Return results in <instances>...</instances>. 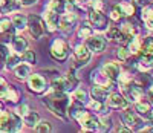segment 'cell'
<instances>
[{
    "instance_id": "obj_1",
    "label": "cell",
    "mask_w": 153,
    "mask_h": 133,
    "mask_svg": "<svg viewBox=\"0 0 153 133\" xmlns=\"http://www.w3.org/2000/svg\"><path fill=\"white\" fill-rule=\"evenodd\" d=\"M43 104L51 110V113L55 115L60 119H68V107L71 103V97L68 92H55V90H46V95L42 98Z\"/></svg>"
},
{
    "instance_id": "obj_2",
    "label": "cell",
    "mask_w": 153,
    "mask_h": 133,
    "mask_svg": "<svg viewBox=\"0 0 153 133\" xmlns=\"http://www.w3.org/2000/svg\"><path fill=\"white\" fill-rule=\"evenodd\" d=\"M23 129V119L16 112L0 110V132H20Z\"/></svg>"
},
{
    "instance_id": "obj_3",
    "label": "cell",
    "mask_w": 153,
    "mask_h": 133,
    "mask_svg": "<svg viewBox=\"0 0 153 133\" xmlns=\"http://www.w3.org/2000/svg\"><path fill=\"white\" fill-rule=\"evenodd\" d=\"M51 57H52L55 61L58 63H63V61H66L69 58V54H71V46L69 43L66 42V40H63V38H55L52 45H51Z\"/></svg>"
},
{
    "instance_id": "obj_4",
    "label": "cell",
    "mask_w": 153,
    "mask_h": 133,
    "mask_svg": "<svg viewBox=\"0 0 153 133\" xmlns=\"http://www.w3.org/2000/svg\"><path fill=\"white\" fill-rule=\"evenodd\" d=\"M26 29H28L29 35H31L34 40H40V38H43V37L46 35V28H45L43 19H42L40 16H35V14L28 16Z\"/></svg>"
},
{
    "instance_id": "obj_5",
    "label": "cell",
    "mask_w": 153,
    "mask_h": 133,
    "mask_svg": "<svg viewBox=\"0 0 153 133\" xmlns=\"http://www.w3.org/2000/svg\"><path fill=\"white\" fill-rule=\"evenodd\" d=\"M26 86H28V90L32 92L35 95H43L45 92L48 90V80L45 75L42 74H31L28 78H26Z\"/></svg>"
},
{
    "instance_id": "obj_6",
    "label": "cell",
    "mask_w": 153,
    "mask_h": 133,
    "mask_svg": "<svg viewBox=\"0 0 153 133\" xmlns=\"http://www.w3.org/2000/svg\"><path fill=\"white\" fill-rule=\"evenodd\" d=\"M89 23L97 32H104L109 26V17L100 9H89Z\"/></svg>"
},
{
    "instance_id": "obj_7",
    "label": "cell",
    "mask_w": 153,
    "mask_h": 133,
    "mask_svg": "<svg viewBox=\"0 0 153 133\" xmlns=\"http://www.w3.org/2000/svg\"><path fill=\"white\" fill-rule=\"evenodd\" d=\"M76 26V16L75 12H66L63 11L58 19V31L65 35H71Z\"/></svg>"
},
{
    "instance_id": "obj_8",
    "label": "cell",
    "mask_w": 153,
    "mask_h": 133,
    "mask_svg": "<svg viewBox=\"0 0 153 133\" xmlns=\"http://www.w3.org/2000/svg\"><path fill=\"white\" fill-rule=\"evenodd\" d=\"M124 112H123V115H121V119H123V124L126 126V127H129L130 129V132H133V130H138L139 127H141L143 124H144V119L139 116L135 110H132V109H129V107H126V109H123Z\"/></svg>"
},
{
    "instance_id": "obj_9",
    "label": "cell",
    "mask_w": 153,
    "mask_h": 133,
    "mask_svg": "<svg viewBox=\"0 0 153 133\" xmlns=\"http://www.w3.org/2000/svg\"><path fill=\"white\" fill-rule=\"evenodd\" d=\"M75 121H78L80 127L86 132H97L98 130V116L89 110H84Z\"/></svg>"
},
{
    "instance_id": "obj_10",
    "label": "cell",
    "mask_w": 153,
    "mask_h": 133,
    "mask_svg": "<svg viewBox=\"0 0 153 133\" xmlns=\"http://www.w3.org/2000/svg\"><path fill=\"white\" fill-rule=\"evenodd\" d=\"M84 42H86L84 45L87 46V49L91 51V54H101V52L106 49V46H107V42H106L104 35L95 34V32L91 37H87Z\"/></svg>"
},
{
    "instance_id": "obj_11",
    "label": "cell",
    "mask_w": 153,
    "mask_h": 133,
    "mask_svg": "<svg viewBox=\"0 0 153 133\" xmlns=\"http://www.w3.org/2000/svg\"><path fill=\"white\" fill-rule=\"evenodd\" d=\"M129 104L130 103L126 100L124 94H121V92H109V95L106 98V106L113 110H123L126 107H129Z\"/></svg>"
},
{
    "instance_id": "obj_12",
    "label": "cell",
    "mask_w": 153,
    "mask_h": 133,
    "mask_svg": "<svg viewBox=\"0 0 153 133\" xmlns=\"http://www.w3.org/2000/svg\"><path fill=\"white\" fill-rule=\"evenodd\" d=\"M74 60H75V68H81V66H86L89 61H91V51L87 49V46L84 43H78L74 48Z\"/></svg>"
},
{
    "instance_id": "obj_13",
    "label": "cell",
    "mask_w": 153,
    "mask_h": 133,
    "mask_svg": "<svg viewBox=\"0 0 153 133\" xmlns=\"http://www.w3.org/2000/svg\"><path fill=\"white\" fill-rule=\"evenodd\" d=\"M42 19H43V23H45V28H46L48 34H54V32L58 31V19H60L58 12L46 8Z\"/></svg>"
},
{
    "instance_id": "obj_14",
    "label": "cell",
    "mask_w": 153,
    "mask_h": 133,
    "mask_svg": "<svg viewBox=\"0 0 153 133\" xmlns=\"http://www.w3.org/2000/svg\"><path fill=\"white\" fill-rule=\"evenodd\" d=\"M100 69L103 71L104 75H106L109 80H112L113 83H117L118 75H120V72L123 71L121 63H118V61H104L103 64H101Z\"/></svg>"
},
{
    "instance_id": "obj_15",
    "label": "cell",
    "mask_w": 153,
    "mask_h": 133,
    "mask_svg": "<svg viewBox=\"0 0 153 133\" xmlns=\"http://www.w3.org/2000/svg\"><path fill=\"white\" fill-rule=\"evenodd\" d=\"M133 104H135V112L143 119H152L153 113H152V101L150 100H147L146 97H141Z\"/></svg>"
},
{
    "instance_id": "obj_16",
    "label": "cell",
    "mask_w": 153,
    "mask_h": 133,
    "mask_svg": "<svg viewBox=\"0 0 153 133\" xmlns=\"http://www.w3.org/2000/svg\"><path fill=\"white\" fill-rule=\"evenodd\" d=\"M123 90H124L126 100L129 101V103H135V101H138L141 97H144V89H143L141 86H138L135 81H132L129 86H126Z\"/></svg>"
},
{
    "instance_id": "obj_17",
    "label": "cell",
    "mask_w": 153,
    "mask_h": 133,
    "mask_svg": "<svg viewBox=\"0 0 153 133\" xmlns=\"http://www.w3.org/2000/svg\"><path fill=\"white\" fill-rule=\"evenodd\" d=\"M9 48H11L12 52H16V54L22 55L23 52L28 49V40L25 38L20 32H16L14 37H12V40H11V43H9Z\"/></svg>"
},
{
    "instance_id": "obj_18",
    "label": "cell",
    "mask_w": 153,
    "mask_h": 133,
    "mask_svg": "<svg viewBox=\"0 0 153 133\" xmlns=\"http://www.w3.org/2000/svg\"><path fill=\"white\" fill-rule=\"evenodd\" d=\"M91 81H92V84H100V86H104V87H107V89H110V87L115 84L112 80H109V78L104 75V72L101 71L100 68L91 72Z\"/></svg>"
},
{
    "instance_id": "obj_19",
    "label": "cell",
    "mask_w": 153,
    "mask_h": 133,
    "mask_svg": "<svg viewBox=\"0 0 153 133\" xmlns=\"http://www.w3.org/2000/svg\"><path fill=\"white\" fill-rule=\"evenodd\" d=\"M12 71H14V77L19 81H26V78L32 74V66L26 61H23V63L20 61Z\"/></svg>"
},
{
    "instance_id": "obj_20",
    "label": "cell",
    "mask_w": 153,
    "mask_h": 133,
    "mask_svg": "<svg viewBox=\"0 0 153 133\" xmlns=\"http://www.w3.org/2000/svg\"><path fill=\"white\" fill-rule=\"evenodd\" d=\"M83 106H84L86 110L92 112L95 115H101V113H104L107 110V106H106L104 101H98V100H94V98H89Z\"/></svg>"
},
{
    "instance_id": "obj_21",
    "label": "cell",
    "mask_w": 153,
    "mask_h": 133,
    "mask_svg": "<svg viewBox=\"0 0 153 133\" xmlns=\"http://www.w3.org/2000/svg\"><path fill=\"white\" fill-rule=\"evenodd\" d=\"M110 89L104 87V86H100V84H92L91 90H89V98H94V100H98V101H104L106 103V98L109 95Z\"/></svg>"
},
{
    "instance_id": "obj_22",
    "label": "cell",
    "mask_w": 153,
    "mask_h": 133,
    "mask_svg": "<svg viewBox=\"0 0 153 133\" xmlns=\"http://www.w3.org/2000/svg\"><path fill=\"white\" fill-rule=\"evenodd\" d=\"M26 22H28V16L23 14V12L17 11L14 16H12L11 19V25L12 28H14L17 32H23L25 29H26Z\"/></svg>"
},
{
    "instance_id": "obj_23",
    "label": "cell",
    "mask_w": 153,
    "mask_h": 133,
    "mask_svg": "<svg viewBox=\"0 0 153 133\" xmlns=\"http://www.w3.org/2000/svg\"><path fill=\"white\" fill-rule=\"evenodd\" d=\"M22 5L19 0H3L2 6H0V14L8 16V14H14V12L20 11Z\"/></svg>"
},
{
    "instance_id": "obj_24",
    "label": "cell",
    "mask_w": 153,
    "mask_h": 133,
    "mask_svg": "<svg viewBox=\"0 0 153 133\" xmlns=\"http://www.w3.org/2000/svg\"><path fill=\"white\" fill-rule=\"evenodd\" d=\"M61 78H63V83H65V90L68 92V94H69L71 90H74L76 86H78V81H80L78 77L74 74V69H71V71H69L68 74H65V75H61Z\"/></svg>"
},
{
    "instance_id": "obj_25",
    "label": "cell",
    "mask_w": 153,
    "mask_h": 133,
    "mask_svg": "<svg viewBox=\"0 0 153 133\" xmlns=\"http://www.w3.org/2000/svg\"><path fill=\"white\" fill-rule=\"evenodd\" d=\"M135 68L139 71V72H149L152 69V55H146V54H139L138 55V61L135 64Z\"/></svg>"
},
{
    "instance_id": "obj_26",
    "label": "cell",
    "mask_w": 153,
    "mask_h": 133,
    "mask_svg": "<svg viewBox=\"0 0 153 133\" xmlns=\"http://www.w3.org/2000/svg\"><path fill=\"white\" fill-rule=\"evenodd\" d=\"M141 45H143V38L139 37V35H135V37L127 40L126 48L129 49V52H130L132 55H138L139 52H141Z\"/></svg>"
},
{
    "instance_id": "obj_27",
    "label": "cell",
    "mask_w": 153,
    "mask_h": 133,
    "mask_svg": "<svg viewBox=\"0 0 153 133\" xmlns=\"http://www.w3.org/2000/svg\"><path fill=\"white\" fill-rule=\"evenodd\" d=\"M118 28H120V31L123 32V35L126 37V40H129V38H132V37H135V35L139 34V29L136 28L135 25H132L130 22H123L121 26H118ZM126 43H127V42H126Z\"/></svg>"
},
{
    "instance_id": "obj_28",
    "label": "cell",
    "mask_w": 153,
    "mask_h": 133,
    "mask_svg": "<svg viewBox=\"0 0 153 133\" xmlns=\"http://www.w3.org/2000/svg\"><path fill=\"white\" fill-rule=\"evenodd\" d=\"M152 12H153V9H152L150 3L141 8V20L144 22V26L147 28L149 34L152 32V20H153V14H152Z\"/></svg>"
},
{
    "instance_id": "obj_29",
    "label": "cell",
    "mask_w": 153,
    "mask_h": 133,
    "mask_svg": "<svg viewBox=\"0 0 153 133\" xmlns=\"http://www.w3.org/2000/svg\"><path fill=\"white\" fill-rule=\"evenodd\" d=\"M22 119H23V126H26V127H29V129H34L35 127V124L40 121V115H38V112H35V110H29L26 115H23L22 116Z\"/></svg>"
},
{
    "instance_id": "obj_30",
    "label": "cell",
    "mask_w": 153,
    "mask_h": 133,
    "mask_svg": "<svg viewBox=\"0 0 153 133\" xmlns=\"http://www.w3.org/2000/svg\"><path fill=\"white\" fill-rule=\"evenodd\" d=\"M113 129V119L109 115L101 113V116H98V130L97 132H110Z\"/></svg>"
},
{
    "instance_id": "obj_31",
    "label": "cell",
    "mask_w": 153,
    "mask_h": 133,
    "mask_svg": "<svg viewBox=\"0 0 153 133\" xmlns=\"http://www.w3.org/2000/svg\"><path fill=\"white\" fill-rule=\"evenodd\" d=\"M118 8H120L121 14H123L124 17H133V16H135V11H136L135 3H132L130 0H123V2H120Z\"/></svg>"
},
{
    "instance_id": "obj_32",
    "label": "cell",
    "mask_w": 153,
    "mask_h": 133,
    "mask_svg": "<svg viewBox=\"0 0 153 133\" xmlns=\"http://www.w3.org/2000/svg\"><path fill=\"white\" fill-rule=\"evenodd\" d=\"M20 98H22V95H20L19 89L14 87V86H8L3 100H6V101H9V103H12V104H17V103L20 101Z\"/></svg>"
},
{
    "instance_id": "obj_33",
    "label": "cell",
    "mask_w": 153,
    "mask_h": 133,
    "mask_svg": "<svg viewBox=\"0 0 153 133\" xmlns=\"http://www.w3.org/2000/svg\"><path fill=\"white\" fill-rule=\"evenodd\" d=\"M72 100L80 103V104H84L87 100H89V90H86L84 87H78L76 86L74 89V95H72Z\"/></svg>"
},
{
    "instance_id": "obj_34",
    "label": "cell",
    "mask_w": 153,
    "mask_h": 133,
    "mask_svg": "<svg viewBox=\"0 0 153 133\" xmlns=\"http://www.w3.org/2000/svg\"><path fill=\"white\" fill-rule=\"evenodd\" d=\"M20 61H22V55L16 54V52H12V51H9V54L6 57V63H5V69H14Z\"/></svg>"
},
{
    "instance_id": "obj_35",
    "label": "cell",
    "mask_w": 153,
    "mask_h": 133,
    "mask_svg": "<svg viewBox=\"0 0 153 133\" xmlns=\"http://www.w3.org/2000/svg\"><path fill=\"white\" fill-rule=\"evenodd\" d=\"M133 78H135V77H133L129 71H121V72H120V75H118L117 83H118V84L124 89L126 86H129V84L133 81Z\"/></svg>"
},
{
    "instance_id": "obj_36",
    "label": "cell",
    "mask_w": 153,
    "mask_h": 133,
    "mask_svg": "<svg viewBox=\"0 0 153 133\" xmlns=\"http://www.w3.org/2000/svg\"><path fill=\"white\" fill-rule=\"evenodd\" d=\"M106 35H104V38H106V42H115V38H117V35H118V32H120V28L117 25H110L109 23V26L106 28Z\"/></svg>"
},
{
    "instance_id": "obj_37",
    "label": "cell",
    "mask_w": 153,
    "mask_h": 133,
    "mask_svg": "<svg viewBox=\"0 0 153 133\" xmlns=\"http://www.w3.org/2000/svg\"><path fill=\"white\" fill-rule=\"evenodd\" d=\"M34 130L38 132V133H51L52 132V124H51V121H46V119H40V121L35 124Z\"/></svg>"
},
{
    "instance_id": "obj_38",
    "label": "cell",
    "mask_w": 153,
    "mask_h": 133,
    "mask_svg": "<svg viewBox=\"0 0 153 133\" xmlns=\"http://www.w3.org/2000/svg\"><path fill=\"white\" fill-rule=\"evenodd\" d=\"M153 52V45H152V35H147L143 38V45H141V52L139 54H146V55H152ZM138 54V55H139Z\"/></svg>"
},
{
    "instance_id": "obj_39",
    "label": "cell",
    "mask_w": 153,
    "mask_h": 133,
    "mask_svg": "<svg viewBox=\"0 0 153 133\" xmlns=\"http://www.w3.org/2000/svg\"><path fill=\"white\" fill-rule=\"evenodd\" d=\"M95 31L92 29V26H87V25H83L80 26L78 29H76V37H78L80 40H86L87 37H91Z\"/></svg>"
},
{
    "instance_id": "obj_40",
    "label": "cell",
    "mask_w": 153,
    "mask_h": 133,
    "mask_svg": "<svg viewBox=\"0 0 153 133\" xmlns=\"http://www.w3.org/2000/svg\"><path fill=\"white\" fill-rule=\"evenodd\" d=\"M65 2H66V0H51L46 8L58 12V14H61V12L65 11Z\"/></svg>"
},
{
    "instance_id": "obj_41",
    "label": "cell",
    "mask_w": 153,
    "mask_h": 133,
    "mask_svg": "<svg viewBox=\"0 0 153 133\" xmlns=\"http://www.w3.org/2000/svg\"><path fill=\"white\" fill-rule=\"evenodd\" d=\"M22 60H23V61H26V63H29L31 66H35V64H37V55H35V52L31 51L29 48L22 54Z\"/></svg>"
},
{
    "instance_id": "obj_42",
    "label": "cell",
    "mask_w": 153,
    "mask_h": 133,
    "mask_svg": "<svg viewBox=\"0 0 153 133\" xmlns=\"http://www.w3.org/2000/svg\"><path fill=\"white\" fill-rule=\"evenodd\" d=\"M117 57H118V60H120L121 63H127V61L130 60L132 54L129 52V49H127L126 46H120L118 51H117Z\"/></svg>"
},
{
    "instance_id": "obj_43",
    "label": "cell",
    "mask_w": 153,
    "mask_h": 133,
    "mask_svg": "<svg viewBox=\"0 0 153 133\" xmlns=\"http://www.w3.org/2000/svg\"><path fill=\"white\" fill-rule=\"evenodd\" d=\"M16 32H17V31H16L14 28H11L9 31H6V32H3V34H0V43L9 46L11 40H12V37H14V34H16Z\"/></svg>"
},
{
    "instance_id": "obj_44",
    "label": "cell",
    "mask_w": 153,
    "mask_h": 133,
    "mask_svg": "<svg viewBox=\"0 0 153 133\" xmlns=\"http://www.w3.org/2000/svg\"><path fill=\"white\" fill-rule=\"evenodd\" d=\"M8 54H9V46L0 43V69H5V63H6Z\"/></svg>"
},
{
    "instance_id": "obj_45",
    "label": "cell",
    "mask_w": 153,
    "mask_h": 133,
    "mask_svg": "<svg viewBox=\"0 0 153 133\" xmlns=\"http://www.w3.org/2000/svg\"><path fill=\"white\" fill-rule=\"evenodd\" d=\"M123 17H124V16L121 14V11H120L118 5L113 6L112 11H110V14H109V20H112V22H115V23H118V22L123 20Z\"/></svg>"
},
{
    "instance_id": "obj_46",
    "label": "cell",
    "mask_w": 153,
    "mask_h": 133,
    "mask_svg": "<svg viewBox=\"0 0 153 133\" xmlns=\"http://www.w3.org/2000/svg\"><path fill=\"white\" fill-rule=\"evenodd\" d=\"M12 28V25H11V19H8V17H2L0 19V34H3V32H6V31H9Z\"/></svg>"
},
{
    "instance_id": "obj_47",
    "label": "cell",
    "mask_w": 153,
    "mask_h": 133,
    "mask_svg": "<svg viewBox=\"0 0 153 133\" xmlns=\"http://www.w3.org/2000/svg\"><path fill=\"white\" fill-rule=\"evenodd\" d=\"M29 110H31L29 104H26V103H22V104H19V106H17V109H16L14 112H16L19 116H23V115H26Z\"/></svg>"
},
{
    "instance_id": "obj_48",
    "label": "cell",
    "mask_w": 153,
    "mask_h": 133,
    "mask_svg": "<svg viewBox=\"0 0 153 133\" xmlns=\"http://www.w3.org/2000/svg\"><path fill=\"white\" fill-rule=\"evenodd\" d=\"M8 86H9V84H8V81H6V78L0 75V100H3V97H5V92H6Z\"/></svg>"
},
{
    "instance_id": "obj_49",
    "label": "cell",
    "mask_w": 153,
    "mask_h": 133,
    "mask_svg": "<svg viewBox=\"0 0 153 133\" xmlns=\"http://www.w3.org/2000/svg\"><path fill=\"white\" fill-rule=\"evenodd\" d=\"M115 132H118V133H130V129L126 127L124 124H120L117 129H115Z\"/></svg>"
},
{
    "instance_id": "obj_50",
    "label": "cell",
    "mask_w": 153,
    "mask_h": 133,
    "mask_svg": "<svg viewBox=\"0 0 153 133\" xmlns=\"http://www.w3.org/2000/svg\"><path fill=\"white\" fill-rule=\"evenodd\" d=\"M22 6H32L37 3V0H19Z\"/></svg>"
},
{
    "instance_id": "obj_51",
    "label": "cell",
    "mask_w": 153,
    "mask_h": 133,
    "mask_svg": "<svg viewBox=\"0 0 153 133\" xmlns=\"http://www.w3.org/2000/svg\"><path fill=\"white\" fill-rule=\"evenodd\" d=\"M150 2H152V0H133V3L138 5V6H141V8L146 6V5H149Z\"/></svg>"
},
{
    "instance_id": "obj_52",
    "label": "cell",
    "mask_w": 153,
    "mask_h": 133,
    "mask_svg": "<svg viewBox=\"0 0 153 133\" xmlns=\"http://www.w3.org/2000/svg\"><path fill=\"white\" fill-rule=\"evenodd\" d=\"M138 132H147V133H150L152 132V126L150 124H147V126H141L138 129Z\"/></svg>"
},
{
    "instance_id": "obj_53",
    "label": "cell",
    "mask_w": 153,
    "mask_h": 133,
    "mask_svg": "<svg viewBox=\"0 0 153 133\" xmlns=\"http://www.w3.org/2000/svg\"><path fill=\"white\" fill-rule=\"evenodd\" d=\"M0 110H3V103L0 101Z\"/></svg>"
}]
</instances>
